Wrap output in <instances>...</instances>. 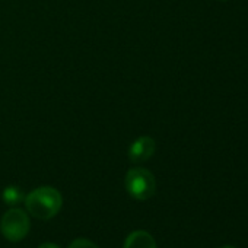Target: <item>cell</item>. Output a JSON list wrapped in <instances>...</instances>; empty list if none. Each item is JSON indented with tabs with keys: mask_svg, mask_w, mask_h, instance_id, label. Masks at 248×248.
<instances>
[{
	"mask_svg": "<svg viewBox=\"0 0 248 248\" xmlns=\"http://www.w3.org/2000/svg\"><path fill=\"white\" fill-rule=\"evenodd\" d=\"M25 204L32 216L46 220L54 217L59 213L63 204V199L56 188L40 187L27 196Z\"/></svg>",
	"mask_w": 248,
	"mask_h": 248,
	"instance_id": "1",
	"label": "cell"
},
{
	"mask_svg": "<svg viewBox=\"0 0 248 248\" xmlns=\"http://www.w3.org/2000/svg\"><path fill=\"white\" fill-rule=\"evenodd\" d=\"M126 188L136 200H148L155 194V177L145 168H132L126 174Z\"/></svg>",
	"mask_w": 248,
	"mask_h": 248,
	"instance_id": "2",
	"label": "cell"
},
{
	"mask_svg": "<svg viewBox=\"0 0 248 248\" xmlns=\"http://www.w3.org/2000/svg\"><path fill=\"white\" fill-rule=\"evenodd\" d=\"M31 228V222L28 215L21 209L8 210L2 220H0V232L11 242H18L24 239Z\"/></svg>",
	"mask_w": 248,
	"mask_h": 248,
	"instance_id": "3",
	"label": "cell"
},
{
	"mask_svg": "<svg viewBox=\"0 0 248 248\" xmlns=\"http://www.w3.org/2000/svg\"><path fill=\"white\" fill-rule=\"evenodd\" d=\"M154 152H155V140L148 136H143L132 143L129 149V158L132 162L139 164L148 161L154 155Z\"/></svg>",
	"mask_w": 248,
	"mask_h": 248,
	"instance_id": "4",
	"label": "cell"
},
{
	"mask_svg": "<svg viewBox=\"0 0 248 248\" xmlns=\"http://www.w3.org/2000/svg\"><path fill=\"white\" fill-rule=\"evenodd\" d=\"M124 248H156V242L149 232L135 231L126 238Z\"/></svg>",
	"mask_w": 248,
	"mask_h": 248,
	"instance_id": "5",
	"label": "cell"
},
{
	"mask_svg": "<svg viewBox=\"0 0 248 248\" xmlns=\"http://www.w3.org/2000/svg\"><path fill=\"white\" fill-rule=\"evenodd\" d=\"M3 200L8 204L15 206V204H18V203H21L24 200V193L21 191V188L11 186V187L5 188V191H3Z\"/></svg>",
	"mask_w": 248,
	"mask_h": 248,
	"instance_id": "6",
	"label": "cell"
},
{
	"mask_svg": "<svg viewBox=\"0 0 248 248\" xmlns=\"http://www.w3.org/2000/svg\"><path fill=\"white\" fill-rule=\"evenodd\" d=\"M69 248H99V247L96 244H93L92 241H89V239L78 238V239L72 241V244L69 245Z\"/></svg>",
	"mask_w": 248,
	"mask_h": 248,
	"instance_id": "7",
	"label": "cell"
},
{
	"mask_svg": "<svg viewBox=\"0 0 248 248\" xmlns=\"http://www.w3.org/2000/svg\"><path fill=\"white\" fill-rule=\"evenodd\" d=\"M38 248H60V247L57 244H54V242H44Z\"/></svg>",
	"mask_w": 248,
	"mask_h": 248,
	"instance_id": "8",
	"label": "cell"
},
{
	"mask_svg": "<svg viewBox=\"0 0 248 248\" xmlns=\"http://www.w3.org/2000/svg\"><path fill=\"white\" fill-rule=\"evenodd\" d=\"M222 248H235V247H231V245H226V247H222Z\"/></svg>",
	"mask_w": 248,
	"mask_h": 248,
	"instance_id": "9",
	"label": "cell"
}]
</instances>
